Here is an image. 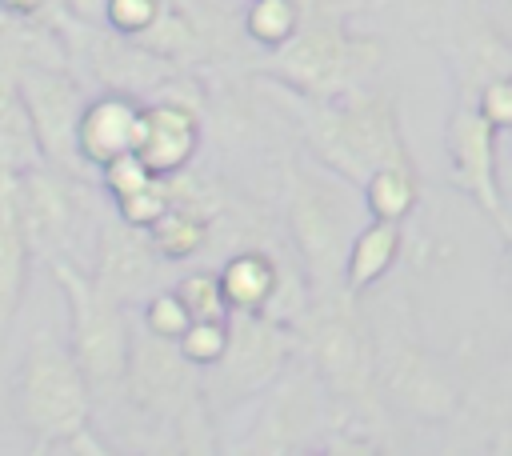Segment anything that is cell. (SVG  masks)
Here are the masks:
<instances>
[{"mask_svg":"<svg viewBox=\"0 0 512 456\" xmlns=\"http://www.w3.org/2000/svg\"><path fill=\"white\" fill-rule=\"evenodd\" d=\"M368 220L372 212L356 180L332 172L312 152L288 164L284 224H288V244L312 280V292L344 288L348 248Z\"/></svg>","mask_w":512,"mask_h":456,"instance_id":"obj_1","label":"cell"},{"mask_svg":"<svg viewBox=\"0 0 512 456\" xmlns=\"http://www.w3.org/2000/svg\"><path fill=\"white\" fill-rule=\"evenodd\" d=\"M300 352L320 372L332 416H372L380 420V380H376V332L360 296L340 292H312L308 312L296 320Z\"/></svg>","mask_w":512,"mask_h":456,"instance_id":"obj_2","label":"cell"},{"mask_svg":"<svg viewBox=\"0 0 512 456\" xmlns=\"http://www.w3.org/2000/svg\"><path fill=\"white\" fill-rule=\"evenodd\" d=\"M304 144L308 152L328 164L332 172L364 180L392 160H412L404 132H400V112L392 92L364 84L332 100H308L304 108Z\"/></svg>","mask_w":512,"mask_h":456,"instance_id":"obj_3","label":"cell"},{"mask_svg":"<svg viewBox=\"0 0 512 456\" xmlns=\"http://www.w3.org/2000/svg\"><path fill=\"white\" fill-rule=\"evenodd\" d=\"M92 380L84 376L72 344L36 332L12 376V416L36 452H48L68 432L92 424Z\"/></svg>","mask_w":512,"mask_h":456,"instance_id":"obj_4","label":"cell"},{"mask_svg":"<svg viewBox=\"0 0 512 456\" xmlns=\"http://www.w3.org/2000/svg\"><path fill=\"white\" fill-rule=\"evenodd\" d=\"M384 60V44L376 36L352 32L344 12H312L304 24L272 48L268 68L304 100H332L352 88H364Z\"/></svg>","mask_w":512,"mask_h":456,"instance_id":"obj_5","label":"cell"},{"mask_svg":"<svg viewBox=\"0 0 512 456\" xmlns=\"http://www.w3.org/2000/svg\"><path fill=\"white\" fill-rule=\"evenodd\" d=\"M52 284L64 296L68 308V344L92 380L96 396H120L128 356H132V316L128 304L116 300L108 288L96 284L92 272H84L72 256H48L44 260Z\"/></svg>","mask_w":512,"mask_h":456,"instance_id":"obj_6","label":"cell"},{"mask_svg":"<svg viewBox=\"0 0 512 456\" xmlns=\"http://www.w3.org/2000/svg\"><path fill=\"white\" fill-rule=\"evenodd\" d=\"M332 428V396L312 368V360L300 352L260 396L248 424V436L236 444V452H260V456H284V452H308L320 448L324 432Z\"/></svg>","mask_w":512,"mask_h":456,"instance_id":"obj_7","label":"cell"},{"mask_svg":"<svg viewBox=\"0 0 512 456\" xmlns=\"http://www.w3.org/2000/svg\"><path fill=\"white\" fill-rule=\"evenodd\" d=\"M296 356L300 336L292 324H280L264 312H232L228 348L204 368V396L220 416V408L228 412L244 400H256Z\"/></svg>","mask_w":512,"mask_h":456,"instance_id":"obj_8","label":"cell"},{"mask_svg":"<svg viewBox=\"0 0 512 456\" xmlns=\"http://www.w3.org/2000/svg\"><path fill=\"white\" fill-rule=\"evenodd\" d=\"M120 396L136 416H144L156 428H176L180 416H188L204 396V368L192 364L176 340H164L136 324L132 332V356L124 372Z\"/></svg>","mask_w":512,"mask_h":456,"instance_id":"obj_9","label":"cell"},{"mask_svg":"<svg viewBox=\"0 0 512 456\" xmlns=\"http://www.w3.org/2000/svg\"><path fill=\"white\" fill-rule=\"evenodd\" d=\"M376 332V380L380 396L420 420H448L460 400V376L448 360H440L432 348H424L408 328H380Z\"/></svg>","mask_w":512,"mask_h":456,"instance_id":"obj_10","label":"cell"},{"mask_svg":"<svg viewBox=\"0 0 512 456\" xmlns=\"http://www.w3.org/2000/svg\"><path fill=\"white\" fill-rule=\"evenodd\" d=\"M444 156L452 168V184L492 224H500V232H512L508 212H504V196H500V128L468 96L448 112Z\"/></svg>","mask_w":512,"mask_h":456,"instance_id":"obj_11","label":"cell"},{"mask_svg":"<svg viewBox=\"0 0 512 456\" xmlns=\"http://www.w3.org/2000/svg\"><path fill=\"white\" fill-rule=\"evenodd\" d=\"M16 76H20V92H24V104H28L44 160L72 172V164L80 160L76 124H80V112L88 104L80 84L52 60H24V64H16Z\"/></svg>","mask_w":512,"mask_h":456,"instance_id":"obj_12","label":"cell"},{"mask_svg":"<svg viewBox=\"0 0 512 456\" xmlns=\"http://www.w3.org/2000/svg\"><path fill=\"white\" fill-rule=\"evenodd\" d=\"M16 204H20V220H24V232L36 248V256L40 260L68 256L64 248L84 224L80 180L64 168L40 160V164L16 172Z\"/></svg>","mask_w":512,"mask_h":456,"instance_id":"obj_13","label":"cell"},{"mask_svg":"<svg viewBox=\"0 0 512 456\" xmlns=\"http://www.w3.org/2000/svg\"><path fill=\"white\" fill-rule=\"evenodd\" d=\"M160 260L164 256L156 252L148 228L128 224L120 212H116V220L100 224L96 248H92V276L116 300H124V304L144 300L152 292V284H156Z\"/></svg>","mask_w":512,"mask_h":456,"instance_id":"obj_14","label":"cell"},{"mask_svg":"<svg viewBox=\"0 0 512 456\" xmlns=\"http://www.w3.org/2000/svg\"><path fill=\"white\" fill-rule=\"evenodd\" d=\"M144 108L148 104H140L124 88H108V92L92 96L80 112V124H76L80 160L92 168H104L108 160L136 152L140 136H144Z\"/></svg>","mask_w":512,"mask_h":456,"instance_id":"obj_15","label":"cell"},{"mask_svg":"<svg viewBox=\"0 0 512 456\" xmlns=\"http://www.w3.org/2000/svg\"><path fill=\"white\" fill-rule=\"evenodd\" d=\"M32 256H36V248L24 232L20 204H16V172L0 168V352H4L12 320L20 312Z\"/></svg>","mask_w":512,"mask_h":456,"instance_id":"obj_16","label":"cell"},{"mask_svg":"<svg viewBox=\"0 0 512 456\" xmlns=\"http://www.w3.org/2000/svg\"><path fill=\"white\" fill-rule=\"evenodd\" d=\"M200 148V116L184 100H156L144 108V136L140 156L156 176L184 172Z\"/></svg>","mask_w":512,"mask_h":456,"instance_id":"obj_17","label":"cell"},{"mask_svg":"<svg viewBox=\"0 0 512 456\" xmlns=\"http://www.w3.org/2000/svg\"><path fill=\"white\" fill-rule=\"evenodd\" d=\"M400 252H404V224H400V220H380V216H372V220L356 232V240H352V248H348L344 288L356 292V296L372 292L376 284H384V280L392 276Z\"/></svg>","mask_w":512,"mask_h":456,"instance_id":"obj_18","label":"cell"},{"mask_svg":"<svg viewBox=\"0 0 512 456\" xmlns=\"http://www.w3.org/2000/svg\"><path fill=\"white\" fill-rule=\"evenodd\" d=\"M284 260L272 256L268 248H240L224 260L220 284L232 304V312H268L280 280H284Z\"/></svg>","mask_w":512,"mask_h":456,"instance_id":"obj_19","label":"cell"},{"mask_svg":"<svg viewBox=\"0 0 512 456\" xmlns=\"http://www.w3.org/2000/svg\"><path fill=\"white\" fill-rule=\"evenodd\" d=\"M364 200H368V212L380 216V220H408L420 204V176H416V164L412 160H392V164H380L368 180H364Z\"/></svg>","mask_w":512,"mask_h":456,"instance_id":"obj_20","label":"cell"},{"mask_svg":"<svg viewBox=\"0 0 512 456\" xmlns=\"http://www.w3.org/2000/svg\"><path fill=\"white\" fill-rule=\"evenodd\" d=\"M156 252L176 264V260H192L204 244H208V212L192 208V204H172L152 228H148Z\"/></svg>","mask_w":512,"mask_h":456,"instance_id":"obj_21","label":"cell"},{"mask_svg":"<svg viewBox=\"0 0 512 456\" xmlns=\"http://www.w3.org/2000/svg\"><path fill=\"white\" fill-rule=\"evenodd\" d=\"M304 24V4L300 0H252L244 12V32L260 48H280L292 40V32Z\"/></svg>","mask_w":512,"mask_h":456,"instance_id":"obj_22","label":"cell"},{"mask_svg":"<svg viewBox=\"0 0 512 456\" xmlns=\"http://www.w3.org/2000/svg\"><path fill=\"white\" fill-rule=\"evenodd\" d=\"M176 296L184 300V308L192 312V320H228L232 316V304L224 296V284H220V272H184L176 284Z\"/></svg>","mask_w":512,"mask_h":456,"instance_id":"obj_23","label":"cell"},{"mask_svg":"<svg viewBox=\"0 0 512 456\" xmlns=\"http://www.w3.org/2000/svg\"><path fill=\"white\" fill-rule=\"evenodd\" d=\"M140 324L164 340H180L188 328H192V312L184 308V300L176 296V288H160V292H148L144 296V308H140Z\"/></svg>","mask_w":512,"mask_h":456,"instance_id":"obj_24","label":"cell"},{"mask_svg":"<svg viewBox=\"0 0 512 456\" xmlns=\"http://www.w3.org/2000/svg\"><path fill=\"white\" fill-rule=\"evenodd\" d=\"M168 208H172V184H168V176H156V180L144 184L140 192L116 200V212H120L128 224H136V228H152Z\"/></svg>","mask_w":512,"mask_h":456,"instance_id":"obj_25","label":"cell"},{"mask_svg":"<svg viewBox=\"0 0 512 456\" xmlns=\"http://www.w3.org/2000/svg\"><path fill=\"white\" fill-rule=\"evenodd\" d=\"M228 320H232V316H228ZM228 320H192V328L176 340L180 352H184L192 364H200V368L216 364V360L224 356V348H228Z\"/></svg>","mask_w":512,"mask_h":456,"instance_id":"obj_26","label":"cell"},{"mask_svg":"<svg viewBox=\"0 0 512 456\" xmlns=\"http://www.w3.org/2000/svg\"><path fill=\"white\" fill-rule=\"evenodd\" d=\"M160 16H164V0H104V20L124 40L144 36Z\"/></svg>","mask_w":512,"mask_h":456,"instance_id":"obj_27","label":"cell"},{"mask_svg":"<svg viewBox=\"0 0 512 456\" xmlns=\"http://www.w3.org/2000/svg\"><path fill=\"white\" fill-rule=\"evenodd\" d=\"M100 176H104V188L112 192V200H124V196H132V192H140L144 184L156 180V172L144 164L140 152H124V156L108 160V164L100 168Z\"/></svg>","mask_w":512,"mask_h":456,"instance_id":"obj_28","label":"cell"},{"mask_svg":"<svg viewBox=\"0 0 512 456\" xmlns=\"http://www.w3.org/2000/svg\"><path fill=\"white\" fill-rule=\"evenodd\" d=\"M472 100H476V108H480L500 132H512V72L492 76Z\"/></svg>","mask_w":512,"mask_h":456,"instance_id":"obj_29","label":"cell"},{"mask_svg":"<svg viewBox=\"0 0 512 456\" xmlns=\"http://www.w3.org/2000/svg\"><path fill=\"white\" fill-rule=\"evenodd\" d=\"M48 452H64V456H96V452H112V444H104L100 432H96L92 424H84V428L68 432L64 440H56Z\"/></svg>","mask_w":512,"mask_h":456,"instance_id":"obj_30","label":"cell"},{"mask_svg":"<svg viewBox=\"0 0 512 456\" xmlns=\"http://www.w3.org/2000/svg\"><path fill=\"white\" fill-rule=\"evenodd\" d=\"M484 12L500 28V36L512 44V0H484Z\"/></svg>","mask_w":512,"mask_h":456,"instance_id":"obj_31","label":"cell"},{"mask_svg":"<svg viewBox=\"0 0 512 456\" xmlns=\"http://www.w3.org/2000/svg\"><path fill=\"white\" fill-rule=\"evenodd\" d=\"M48 8V0H0V12H8V16H16V20H32V16H40Z\"/></svg>","mask_w":512,"mask_h":456,"instance_id":"obj_32","label":"cell"},{"mask_svg":"<svg viewBox=\"0 0 512 456\" xmlns=\"http://www.w3.org/2000/svg\"><path fill=\"white\" fill-rule=\"evenodd\" d=\"M360 4H364V0H332L336 12H348V8H360Z\"/></svg>","mask_w":512,"mask_h":456,"instance_id":"obj_33","label":"cell"},{"mask_svg":"<svg viewBox=\"0 0 512 456\" xmlns=\"http://www.w3.org/2000/svg\"><path fill=\"white\" fill-rule=\"evenodd\" d=\"M496 448H508V452H512V424L504 428V440H496Z\"/></svg>","mask_w":512,"mask_h":456,"instance_id":"obj_34","label":"cell"},{"mask_svg":"<svg viewBox=\"0 0 512 456\" xmlns=\"http://www.w3.org/2000/svg\"><path fill=\"white\" fill-rule=\"evenodd\" d=\"M504 248H508V264H512V232H504Z\"/></svg>","mask_w":512,"mask_h":456,"instance_id":"obj_35","label":"cell"},{"mask_svg":"<svg viewBox=\"0 0 512 456\" xmlns=\"http://www.w3.org/2000/svg\"><path fill=\"white\" fill-rule=\"evenodd\" d=\"M508 384H512V348H508Z\"/></svg>","mask_w":512,"mask_h":456,"instance_id":"obj_36","label":"cell"}]
</instances>
